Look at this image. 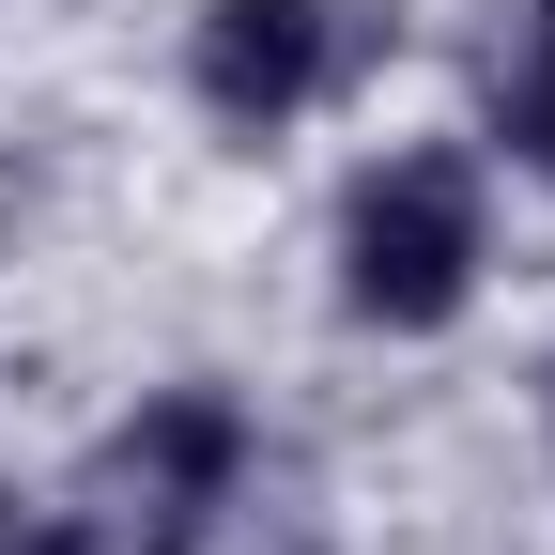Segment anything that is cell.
<instances>
[{
  "label": "cell",
  "mask_w": 555,
  "mask_h": 555,
  "mask_svg": "<svg viewBox=\"0 0 555 555\" xmlns=\"http://www.w3.org/2000/svg\"><path fill=\"white\" fill-rule=\"evenodd\" d=\"M478 262H494V201H478V155H386L356 170V201H339V309H356L371 339H433L463 324Z\"/></svg>",
  "instance_id": "1"
},
{
  "label": "cell",
  "mask_w": 555,
  "mask_h": 555,
  "mask_svg": "<svg viewBox=\"0 0 555 555\" xmlns=\"http://www.w3.org/2000/svg\"><path fill=\"white\" fill-rule=\"evenodd\" d=\"M232 494H247V416L217 386H170L93 463V555H201Z\"/></svg>",
  "instance_id": "2"
},
{
  "label": "cell",
  "mask_w": 555,
  "mask_h": 555,
  "mask_svg": "<svg viewBox=\"0 0 555 555\" xmlns=\"http://www.w3.org/2000/svg\"><path fill=\"white\" fill-rule=\"evenodd\" d=\"M339 47H356V16H339V0H201V31H185V93L217 108V124H247V139H278L294 108H324Z\"/></svg>",
  "instance_id": "3"
},
{
  "label": "cell",
  "mask_w": 555,
  "mask_h": 555,
  "mask_svg": "<svg viewBox=\"0 0 555 555\" xmlns=\"http://www.w3.org/2000/svg\"><path fill=\"white\" fill-rule=\"evenodd\" d=\"M494 139L525 170H555V0H509L494 31Z\"/></svg>",
  "instance_id": "4"
},
{
  "label": "cell",
  "mask_w": 555,
  "mask_h": 555,
  "mask_svg": "<svg viewBox=\"0 0 555 555\" xmlns=\"http://www.w3.org/2000/svg\"><path fill=\"white\" fill-rule=\"evenodd\" d=\"M0 555H93V509L78 494H0Z\"/></svg>",
  "instance_id": "5"
},
{
  "label": "cell",
  "mask_w": 555,
  "mask_h": 555,
  "mask_svg": "<svg viewBox=\"0 0 555 555\" xmlns=\"http://www.w3.org/2000/svg\"><path fill=\"white\" fill-rule=\"evenodd\" d=\"M540 433H555V356H540Z\"/></svg>",
  "instance_id": "6"
}]
</instances>
